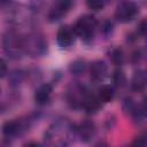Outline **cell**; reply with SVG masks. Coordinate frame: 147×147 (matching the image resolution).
Wrapping results in <instances>:
<instances>
[{
  "mask_svg": "<svg viewBox=\"0 0 147 147\" xmlns=\"http://www.w3.org/2000/svg\"><path fill=\"white\" fill-rule=\"evenodd\" d=\"M111 79H113V85L117 88H123L127 84L126 75L121 68H117L114 70L113 75H111Z\"/></svg>",
  "mask_w": 147,
  "mask_h": 147,
  "instance_id": "20",
  "label": "cell"
},
{
  "mask_svg": "<svg viewBox=\"0 0 147 147\" xmlns=\"http://www.w3.org/2000/svg\"><path fill=\"white\" fill-rule=\"evenodd\" d=\"M130 88L133 92H144L147 88V70L138 69L133 72L130 80Z\"/></svg>",
  "mask_w": 147,
  "mask_h": 147,
  "instance_id": "14",
  "label": "cell"
},
{
  "mask_svg": "<svg viewBox=\"0 0 147 147\" xmlns=\"http://www.w3.org/2000/svg\"><path fill=\"white\" fill-rule=\"evenodd\" d=\"M136 32L139 34V37H147V18H144L138 23Z\"/></svg>",
  "mask_w": 147,
  "mask_h": 147,
  "instance_id": "23",
  "label": "cell"
},
{
  "mask_svg": "<svg viewBox=\"0 0 147 147\" xmlns=\"http://www.w3.org/2000/svg\"><path fill=\"white\" fill-rule=\"evenodd\" d=\"M90 92H91V90L86 85L80 84L78 82H74L67 87L64 98H65V101L70 108L82 109L83 102Z\"/></svg>",
  "mask_w": 147,
  "mask_h": 147,
  "instance_id": "6",
  "label": "cell"
},
{
  "mask_svg": "<svg viewBox=\"0 0 147 147\" xmlns=\"http://www.w3.org/2000/svg\"><path fill=\"white\" fill-rule=\"evenodd\" d=\"M72 26L77 37L80 38L83 42L92 44L99 30V22L95 16L86 14L79 16Z\"/></svg>",
  "mask_w": 147,
  "mask_h": 147,
  "instance_id": "5",
  "label": "cell"
},
{
  "mask_svg": "<svg viewBox=\"0 0 147 147\" xmlns=\"http://www.w3.org/2000/svg\"><path fill=\"white\" fill-rule=\"evenodd\" d=\"M2 51L10 60H20L25 55L23 33L17 31L16 28H9L2 34Z\"/></svg>",
  "mask_w": 147,
  "mask_h": 147,
  "instance_id": "2",
  "label": "cell"
},
{
  "mask_svg": "<svg viewBox=\"0 0 147 147\" xmlns=\"http://www.w3.org/2000/svg\"><path fill=\"white\" fill-rule=\"evenodd\" d=\"M140 13L139 6L131 0L121 1L115 9V18L119 23H130L138 17Z\"/></svg>",
  "mask_w": 147,
  "mask_h": 147,
  "instance_id": "7",
  "label": "cell"
},
{
  "mask_svg": "<svg viewBox=\"0 0 147 147\" xmlns=\"http://www.w3.org/2000/svg\"><path fill=\"white\" fill-rule=\"evenodd\" d=\"M132 145H134V146H147V131H145L141 134H139L133 140Z\"/></svg>",
  "mask_w": 147,
  "mask_h": 147,
  "instance_id": "25",
  "label": "cell"
},
{
  "mask_svg": "<svg viewBox=\"0 0 147 147\" xmlns=\"http://www.w3.org/2000/svg\"><path fill=\"white\" fill-rule=\"evenodd\" d=\"M99 30H100V33L102 34V37L105 39H108L114 33V30H115L114 23L110 20H105L101 23H99Z\"/></svg>",
  "mask_w": 147,
  "mask_h": 147,
  "instance_id": "21",
  "label": "cell"
},
{
  "mask_svg": "<svg viewBox=\"0 0 147 147\" xmlns=\"http://www.w3.org/2000/svg\"><path fill=\"white\" fill-rule=\"evenodd\" d=\"M86 6L92 11H100L106 6V0H86Z\"/></svg>",
  "mask_w": 147,
  "mask_h": 147,
  "instance_id": "22",
  "label": "cell"
},
{
  "mask_svg": "<svg viewBox=\"0 0 147 147\" xmlns=\"http://www.w3.org/2000/svg\"><path fill=\"white\" fill-rule=\"evenodd\" d=\"M142 60V52H141V49H134L132 53H131V55H130V62L132 63V64H138V63H140V61Z\"/></svg>",
  "mask_w": 147,
  "mask_h": 147,
  "instance_id": "24",
  "label": "cell"
},
{
  "mask_svg": "<svg viewBox=\"0 0 147 147\" xmlns=\"http://www.w3.org/2000/svg\"><path fill=\"white\" fill-rule=\"evenodd\" d=\"M53 93V85L51 83H44L39 85L33 94V100L38 106H45L51 101Z\"/></svg>",
  "mask_w": 147,
  "mask_h": 147,
  "instance_id": "13",
  "label": "cell"
},
{
  "mask_svg": "<svg viewBox=\"0 0 147 147\" xmlns=\"http://www.w3.org/2000/svg\"><path fill=\"white\" fill-rule=\"evenodd\" d=\"M96 132H98L96 124L92 119H85L76 125L77 138L82 142H86V144L91 142L95 138Z\"/></svg>",
  "mask_w": 147,
  "mask_h": 147,
  "instance_id": "9",
  "label": "cell"
},
{
  "mask_svg": "<svg viewBox=\"0 0 147 147\" xmlns=\"http://www.w3.org/2000/svg\"><path fill=\"white\" fill-rule=\"evenodd\" d=\"M25 55L37 59L45 56L48 52V42L46 37L38 30H29L23 33Z\"/></svg>",
  "mask_w": 147,
  "mask_h": 147,
  "instance_id": "3",
  "label": "cell"
},
{
  "mask_svg": "<svg viewBox=\"0 0 147 147\" xmlns=\"http://www.w3.org/2000/svg\"><path fill=\"white\" fill-rule=\"evenodd\" d=\"M28 72L23 69H13L8 72L7 75V80H8V85L10 88L15 90L17 87H20L24 80L28 78Z\"/></svg>",
  "mask_w": 147,
  "mask_h": 147,
  "instance_id": "16",
  "label": "cell"
},
{
  "mask_svg": "<svg viewBox=\"0 0 147 147\" xmlns=\"http://www.w3.org/2000/svg\"><path fill=\"white\" fill-rule=\"evenodd\" d=\"M102 107V102L100 101V99L98 98L96 93H93L92 91L86 95L84 102H83V107L82 109L88 114V115H94L96 114Z\"/></svg>",
  "mask_w": 147,
  "mask_h": 147,
  "instance_id": "15",
  "label": "cell"
},
{
  "mask_svg": "<svg viewBox=\"0 0 147 147\" xmlns=\"http://www.w3.org/2000/svg\"><path fill=\"white\" fill-rule=\"evenodd\" d=\"M14 2V0H0V5H1V8H5L9 5H11Z\"/></svg>",
  "mask_w": 147,
  "mask_h": 147,
  "instance_id": "28",
  "label": "cell"
},
{
  "mask_svg": "<svg viewBox=\"0 0 147 147\" xmlns=\"http://www.w3.org/2000/svg\"><path fill=\"white\" fill-rule=\"evenodd\" d=\"M140 108L144 113V115L147 117V95L141 100V103H140Z\"/></svg>",
  "mask_w": 147,
  "mask_h": 147,
  "instance_id": "27",
  "label": "cell"
},
{
  "mask_svg": "<svg viewBox=\"0 0 147 147\" xmlns=\"http://www.w3.org/2000/svg\"><path fill=\"white\" fill-rule=\"evenodd\" d=\"M0 65H1V72H0V77L3 79L7 75H8V68H7V63L5 61V59H1L0 60Z\"/></svg>",
  "mask_w": 147,
  "mask_h": 147,
  "instance_id": "26",
  "label": "cell"
},
{
  "mask_svg": "<svg viewBox=\"0 0 147 147\" xmlns=\"http://www.w3.org/2000/svg\"><path fill=\"white\" fill-rule=\"evenodd\" d=\"M96 95H98V98L100 99V101L102 103H108V102L113 101V99L115 96V90L111 85L103 84L98 88Z\"/></svg>",
  "mask_w": 147,
  "mask_h": 147,
  "instance_id": "18",
  "label": "cell"
},
{
  "mask_svg": "<svg viewBox=\"0 0 147 147\" xmlns=\"http://www.w3.org/2000/svg\"><path fill=\"white\" fill-rule=\"evenodd\" d=\"M122 110L126 116H130L132 118V121H134L137 123H140L146 118V116L144 115V113L140 108V103H137L132 96H125L123 99Z\"/></svg>",
  "mask_w": 147,
  "mask_h": 147,
  "instance_id": "11",
  "label": "cell"
},
{
  "mask_svg": "<svg viewBox=\"0 0 147 147\" xmlns=\"http://www.w3.org/2000/svg\"><path fill=\"white\" fill-rule=\"evenodd\" d=\"M90 78L94 83H101L108 76V65L103 60H95L88 67Z\"/></svg>",
  "mask_w": 147,
  "mask_h": 147,
  "instance_id": "12",
  "label": "cell"
},
{
  "mask_svg": "<svg viewBox=\"0 0 147 147\" xmlns=\"http://www.w3.org/2000/svg\"><path fill=\"white\" fill-rule=\"evenodd\" d=\"M31 145H34V146H39L40 144H38V142H26V144H25V146H31Z\"/></svg>",
  "mask_w": 147,
  "mask_h": 147,
  "instance_id": "29",
  "label": "cell"
},
{
  "mask_svg": "<svg viewBox=\"0 0 147 147\" xmlns=\"http://www.w3.org/2000/svg\"><path fill=\"white\" fill-rule=\"evenodd\" d=\"M108 57H109L110 62L114 65H116L117 68H121L125 62V53H124L123 48H121L118 46L111 47L108 51Z\"/></svg>",
  "mask_w": 147,
  "mask_h": 147,
  "instance_id": "17",
  "label": "cell"
},
{
  "mask_svg": "<svg viewBox=\"0 0 147 147\" xmlns=\"http://www.w3.org/2000/svg\"><path fill=\"white\" fill-rule=\"evenodd\" d=\"M75 6V0H54L47 11V21L49 23H56L61 21Z\"/></svg>",
  "mask_w": 147,
  "mask_h": 147,
  "instance_id": "8",
  "label": "cell"
},
{
  "mask_svg": "<svg viewBox=\"0 0 147 147\" xmlns=\"http://www.w3.org/2000/svg\"><path fill=\"white\" fill-rule=\"evenodd\" d=\"M87 62L84 59H76L69 64V72L72 76H82L87 70Z\"/></svg>",
  "mask_w": 147,
  "mask_h": 147,
  "instance_id": "19",
  "label": "cell"
},
{
  "mask_svg": "<svg viewBox=\"0 0 147 147\" xmlns=\"http://www.w3.org/2000/svg\"><path fill=\"white\" fill-rule=\"evenodd\" d=\"M77 138L76 124L67 118L55 119L44 132V141L52 147H64L71 145Z\"/></svg>",
  "mask_w": 147,
  "mask_h": 147,
  "instance_id": "1",
  "label": "cell"
},
{
  "mask_svg": "<svg viewBox=\"0 0 147 147\" xmlns=\"http://www.w3.org/2000/svg\"><path fill=\"white\" fill-rule=\"evenodd\" d=\"M146 47H147V37H146Z\"/></svg>",
  "mask_w": 147,
  "mask_h": 147,
  "instance_id": "30",
  "label": "cell"
},
{
  "mask_svg": "<svg viewBox=\"0 0 147 147\" xmlns=\"http://www.w3.org/2000/svg\"><path fill=\"white\" fill-rule=\"evenodd\" d=\"M77 39V34L74 30V26L70 25H62L59 28L56 32V44L60 48L67 49L74 46Z\"/></svg>",
  "mask_w": 147,
  "mask_h": 147,
  "instance_id": "10",
  "label": "cell"
},
{
  "mask_svg": "<svg viewBox=\"0 0 147 147\" xmlns=\"http://www.w3.org/2000/svg\"><path fill=\"white\" fill-rule=\"evenodd\" d=\"M37 118H38V114H31L26 117H20L5 122L1 127L3 138L11 140L17 137H21L32 126V124L36 122Z\"/></svg>",
  "mask_w": 147,
  "mask_h": 147,
  "instance_id": "4",
  "label": "cell"
}]
</instances>
